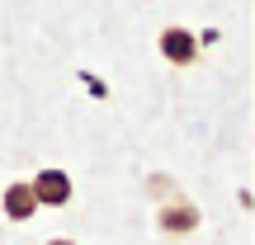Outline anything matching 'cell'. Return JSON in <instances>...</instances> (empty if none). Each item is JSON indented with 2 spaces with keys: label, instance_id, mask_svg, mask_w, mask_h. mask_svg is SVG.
I'll return each instance as SVG.
<instances>
[{
  "label": "cell",
  "instance_id": "obj_3",
  "mask_svg": "<svg viewBox=\"0 0 255 245\" xmlns=\"http://www.w3.org/2000/svg\"><path fill=\"white\" fill-rule=\"evenodd\" d=\"M194 227H199V208H194L189 198L161 203V231H170V236H189Z\"/></svg>",
  "mask_w": 255,
  "mask_h": 245
},
{
  "label": "cell",
  "instance_id": "obj_5",
  "mask_svg": "<svg viewBox=\"0 0 255 245\" xmlns=\"http://www.w3.org/2000/svg\"><path fill=\"white\" fill-rule=\"evenodd\" d=\"M81 81L90 85V94H95V99H104V94H109V85H100V81H95V76H81Z\"/></svg>",
  "mask_w": 255,
  "mask_h": 245
},
{
  "label": "cell",
  "instance_id": "obj_4",
  "mask_svg": "<svg viewBox=\"0 0 255 245\" xmlns=\"http://www.w3.org/2000/svg\"><path fill=\"white\" fill-rule=\"evenodd\" d=\"M0 208H5V217L9 222H28L38 212V198H33V189H28V179H14L5 193H0Z\"/></svg>",
  "mask_w": 255,
  "mask_h": 245
},
{
  "label": "cell",
  "instance_id": "obj_2",
  "mask_svg": "<svg viewBox=\"0 0 255 245\" xmlns=\"http://www.w3.org/2000/svg\"><path fill=\"white\" fill-rule=\"evenodd\" d=\"M161 57H165L170 66H189L194 57H199V43H194V33H189V28H180V24L165 28V33H161Z\"/></svg>",
  "mask_w": 255,
  "mask_h": 245
},
{
  "label": "cell",
  "instance_id": "obj_6",
  "mask_svg": "<svg viewBox=\"0 0 255 245\" xmlns=\"http://www.w3.org/2000/svg\"><path fill=\"white\" fill-rule=\"evenodd\" d=\"M43 245H76V241H62V236H57V241H43Z\"/></svg>",
  "mask_w": 255,
  "mask_h": 245
},
{
  "label": "cell",
  "instance_id": "obj_1",
  "mask_svg": "<svg viewBox=\"0 0 255 245\" xmlns=\"http://www.w3.org/2000/svg\"><path fill=\"white\" fill-rule=\"evenodd\" d=\"M28 189H33L38 208H66L71 203V174L66 170H38L28 179Z\"/></svg>",
  "mask_w": 255,
  "mask_h": 245
}]
</instances>
